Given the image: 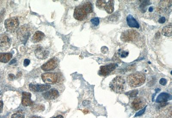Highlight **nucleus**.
<instances>
[{
	"label": "nucleus",
	"mask_w": 172,
	"mask_h": 118,
	"mask_svg": "<svg viewBox=\"0 0 172 118\" xmlns=\"http://www.w3.org/2000/svg\"><path fill=\"white\" fill-rule=\"evenodd\" d=\"M146 75L141 72L132 73L127 77V81L130 87L133 88L139 87L146 82Z\"/></svg>",
	"instance_id": "f257e3e1"
},
{
	"label": "nucleus",
	"mask_w": 172,
	"mask_h": 118,
	"mask_svg": "<svg viewBox=\"0 0 172 118\" xmlns=\"http://www.w3.org/2000/svg\"><path fill=\"white\" fill-rule=\"evenodd\" d=\"M109 87L116 93H123L126 89V81L123 76H118L110 83Z\"/></svg>",
	"instance_id": "f03ea898"
},
{
	"label": "nucleus",
	"mask_w": 172,
	"mask_h": 118,
	"mask_svg": "<svg viewBox=\"0 0 172 118\" xmlns=\"http://www.w3.org/2000/svg\"><path fill=\"white\" fill-rule=\"evenodd\" d=\"M139 34L135 30H128L121 34L120 39L124 42H134L138 39Z\"/></svg>",
	"instance_id": "7ed1b4c3"
},
{
	"label": "nucleus",
	"mask_w": 172,
	"mask_h": 118,
	"mask_svg": "<svg viewBox=\"0 0 172 118\" xmlns=\"http://www.w3.org/2000/svg\"><path fill=\"white\" fill-rule=\"evenodd\" d=\"M19 22L17 17H12L5 20L4 26L6 31L10 33H13L18 28Z\"/></svg>",
	"instance_id": "20e7f679"
},
{
	"label": "nucleus",
	"mask_w": 172,
	"mask_h": 118,
	"mask_svg": "<svg viewBox=\"0 0 172 118\" xmlns=\"http://www.w3.org/2000/svg\"><path fill=\"white\" fill-rule=\"evenodd\" d=\"M41 78L43 82L49 84H54L58 82V76L56 73H45L41 75Z\"/></svg>",
	"instance_id": "39448f33"
},
{
	"label": "nucleus",
	"mask_w": 172,
	"mask_h": 118,
	"mask_svg": "<svg viewBox=\"0 0 172 118\" xmlns=\"http://www.w3.org/2000/svg\"><path fill=\"white\" fill-rule=\"evenodd\" d=\"M118 66L117 64L114 63L102 66L100 67L98 74L101 76H107L113 71L116 69V67H118Z\"/></svg>",
	"instance_id": "423d86ee"
},
{
	"label": "nucleus",
	"mask_w": 172,
	"mask_h": 118,
	"mask_svg": "<svg viewBox=\"0 0 172 118\" xmlns=\"http://www.w3.org/2000/svg\"><path fill=\"white\" fill-rule=\"evenodd\" d=\"M30 31L29 29L26 25L22 26L17 31L18 37L19 40L23 43H26L30 35Z\"/></svg>",
	"instance_id": "0eeeda50"
},
{
	"label": "nucleus",
	"mask_w": 172,
	"mask_h": 118,
	"mask_svg": "<svg viewBox=\"0 0 172 118\" xmlns=\"http://www.w3.org/2000/svg\"><path fill=\"white\" fill-rule=\"evenodd\" d=\"M58 63V60L57 58H54L49 60L46 63L42 65L41 68L43 71H53L57 67Z\"/></svg>",
	"instance_id": "6e6552de"
},
{
	"label": "nucleus",
	"mask_w": 172,
	"mask_h": 118,
	"mask_svg": "<svg viewBox=\"0 0 172 118\" xmlns=\"http://www.w3.org/2000/svg\"><path fill=\"white\" fill-rule=\"evenodd\" d=\"M87 15V12L82 6H77L74 10V17L77 20H84L86 18Z\"/></svg>",
	"instance_id": "1a4fd4ad"
},
{
	"label": "nucleus",
	"mask_w": 172,
	"mask_h": 118,
	"mask_svg": "<svg viewBox=\"0 0 172 118\" xmlns=\"http://www.w3.org/2000/svg\"><path fill=\"white\" fill-rule=\"evenodd\" d=\"M146 100L143 98H136L131 103L132 108L135 110H138L143 108L146 105Z\"/></svg>",
	"instance_id": "9d476101"
},
{
	"label": "nucleus",
	"mask_w": 172,
	"mask_h": 118,
	"mask_svg": "<svg viewBox=\"0 0 172 118\" xmlns=\"http://www.w3.org/2000/svg\"><path fill=\"white\" fill-rule=\"evenodd\" d=\"M10 40L8 37L3 35L0 39V49L1 51H5L9 48L10 46Z\"/></svg>",
	"instance_id": "9b49d317"
},
{
	"label": "nucleus",
	"mask_w": 172,
	"mask_h": 118,
	"mask_svg": "<svg viewBox=\"0 0 172 118\" xmlns=\"http://www.w3.org/2000/svg\"><path fill=\"white\" fill-rule=\"evenodd\" d=\"M22 105L24 107H32L34 105V102L31 100V94L26 92L22 93Z\"/></svg>",
	"instance_id": "f8f14e48"
},
{
	"label": "nucleus",
	"mask_w": 172,
	"mask_h": 118,
	"mask_svg": "<svg viewBox=\"0 0 172 118\" xmlns=\"http://www.w3.org/2000/svg\"><path fill=\"white\" fill-rule=\"evenodd\" d=\"M43 97L46 100H52L56 99L59 96V93L57 90L51 89L42 94Z\"/></svg>",
	"instance_id": "ddd939ff"
},
{
	"label": "nucleus",
	"mask_w": 172,
	"mask_h": 118,
	"mask_svg": "<svg viewBox=\"0 0 172 118\" xmlns=\"http://www.w3.org/2000/svg\"><path fill=\"white\" fill-rule=\"evenodd\" d=\"M51 88V86L48 85H34L30 84L29 89L34 92H42L47 91Z\"/></svg>",
	"instance_id": "4468645a"
},
{
	"label": "nucleus",
	"mask_w": 172,
	"mask_h": 118,
	"mask_svg": "<svg viewBox=\"0 0 172 118\" xmlns=\"http://www.w3.org/2000/svg\"><path fill=\"white\" fill-rule=\"evenodd\" d=\"M35 53L36 57L38 59L41 60L47 58L49 53L48 51L44 49L42 47H39L37 49Z\"/></svg>",
	"instance_id": "2eb2a0df"
},
{
	"label": "nucleus",
	"mask_w": 172,
	"mask_h": 118,
	"mask_svg": "<svg viewBox=\"0 0 172 118\" xmlns=\"http://www.w3.org/2000/svg\"><path fill=\"white\" fill-rule=\"evenodd\" d=\"M127 25L130 27L137 28H139V25L138 22L131 14L128 15L127 17Z\"/></svg>",
	"instance_id": "dca6fc26"
},
{
	"label": "nucleus",
	"mask_w": 172,
	"mask_h": 118,
	"mask_svg": "<svg viewBox=\"0 0 172 118\" xmlns=\"http://www.w3.org/2000/svg\"><path fill=\"white\" fill-rule=\"evenodd\" d=\"M103 8L109 14L112 13L114 10V1L111 0L109 1L108 2H106Z\"/></svg>",
	"instance_id": "f3484780"
},
{
	"label": "nucleus",
	"mask_w": 172,
	"mask_h": 118,
	"mask_svg": "<svg viewBox=\"0 0 172 118\" xmlns=\"http://www.w3.org/2000/svg\"><path fill=\"white\" fill-rule=\"evenodd\" d=\"M45 35L43 32L40 31H37L32 38V41L34 43H37L42 40Z\"/></svg>",
	"instance_id": "a211bd4d"
},
{
	"label": "nucleus",
	"mask_w": 172,
	"mask_h": 118,
	"mask_svg": "<svg viewBox=\"0 0 172 118\" xmlns=\"http://www.w3.org/2000/svg\"><path fill=\"white\" fill-rule=\"evenodd\" d=\"M13 55L11 53H0V62L6 63L12 58Z\"/></svg>",
	"instance_id": "6ab92c4d"
},
{
	"label": "nucleus",
	"mask_w": 172,
	"mask_h": 118,
	"mask_svg": "<svg viewBox=\"0 0 172 118\" xmlns=\"http://www.w3.org/2000/svg\"><path fill=\"white\" fill-rule=\"evenodd\" d=\"M171 98V95L166 93H161L156 99L157 102L162 103L167 101Z\"/></svg>",
	"instance_id": "aec40b11"
},
{
	"label": "nucleus",
	"mask_w": 172,
	"mask_h": 118,
	"mask_svg": "<svg viewBox=\"0 0 172 118\" xmlns=\"http://www.w3.org/2000/svg\"><path fill=\"white\" fill-rule=\"evenodd\" d=\"M162 34L164 36L170 37L172 35V25H167L163 28Z\"/></svg>",
	"instance_id": "412c9836"
},
{
	"label": "nucleus",
	"mask_w": 172,
	"mask_h": 118,
	"mask_svg": "<svg viewBox=\"0 0 172 118\" xmlns=\"http://www.w3.org/2000/svg\"><path fill=\"white\" fill-rule=\"evenodd\" d=\"M86 11V12L88 13H91L93 12V8L92 4L89 2L85 3L82 5Z\"/></svg>",
	"instance_id": "4be33fe9"
},
{
	"label": "nucleus",
	"mask_w": 172,
	"mask_h": 118,
	"mask_svg": "<svg viewBox=\"0 0 172 118\" xmlns=\"http://www.w3.org/2000/svg\"><path fill=\"white\" fill-rule=\"evenodd\" d=\"M150 1H144L142 2L140 6V8L141 9V11L143 12H145L146 10V7L149 4H150Z\"/></svg>",
	"instance_id": "5701e85b"
},
{
	"label": "nucleus",
	"mask_w": 172,
	"mask_h": 118,
	"mask_svg": "<svg viewBox=\"0 0 172 118\" xmlns=\"http://www.w3.org/2000/svg\"><path fill=\"white\" fill-rule=\"evenodd\" d=\"M106 3L105 1H102V0H98L96 2V6L99 9L103 8L104 5Z\"/></svg>",
	"instance_id": "b1692460"
},
{
	"label": "nucleus",
	"mask_w": 172,
	"mask_h": 118,
	"mask_svg": "<svg viewBox=\"0 0 172 118\" xmlns=\"http://www.w3.org/2000/svg\"><path fill=\"white\" fill-rule=\"evenodd\" d=\"M138 93V90H133L128 92L126 93V94L129 96L130 98H134L137 96Z\"/></svg>",
	"instance_id": "393cba45"
},
{
	"label": "nucleus",
	"mask_w": 172,
	"mask_h": 118,
	"mask_svg": "<svg viewBox=\"0 0 172 118\" xmlns=\"http://www.w3.org/2000/svg\"><path fill=\"white\" fill-rule=\"evenodd\" d=\"M11 118H25V116L22 113L18 112L13 114Z\"/></svg>",
	"instance_id": "a878e982"
},
{
	"label": "nucleus",
	"mask_w": 172,
	"mask_h": 118,
	"mask_svg": "<svg viewBox=\"0 0 172 118\" xmlns=\"http://www.w3.org/2000/svg\"><path fill=\"white\" fill-rule=\"evenodd\" d=\"M91 22L93 26H97L100 23V19L97 17L93 18L91 20Z\"/></svg>",
	"instance_id": "bb28decb"
},
{
	"label": "nucleus",
	"mask_w": 172,
	"mask_h": 118,
	"mask_svg": "<svg viewBox=\"0 0 172 118\" xmlns=\"http://www.w3.org/2000/svg\"><path fill=\"white\" fill-rule=\"evenodd\" d=\"M34 110L36 111H44L45 109V107L44 105H38V106H36V107H34Z\"/></svg>",
	"instance_id": "cd10ccee"
},
{
	"label": "nucleus",
	"mask_w": 172,
	"mask_h": 118,
	"mask_svg": "<svg viewBox=\"0 0 172 118\" xmlns=\"http://www.w3.org/2000/svg\"><path fill=\"white\" fill-rule=\"evenodd\" d=\"M128 52H127V51H123L120 53V57L122 58H125L128 55Z\"/></svg>",
	"instance_id": "c85d7f7f"
},
{
	"label": "nucleus",
	"mask_w": 172,
	"mask_h": 118,
	"mask_svg": "<svg viewBox=\"0 0 172 118\" xmlns=\"http://www.w3.org/2000/svg\"><path fill=\"white\" fill-rule=\"evenodd\" d=\"M146 107H145V108H144L143 109H142L141 110H140V111L139 112H138L137 113H136V115H135V117H137V116H139L140 115H142V114H143L144 112H145V110H146Z\"/></svg>",
	"instance_id": "c756f323"
},
{
	"label": "nucleus",
	"mask_w": 172,
	"mask_h": 118,
	"mask_svg": "<svg viewBox=\"0 0 172 118\" xmlns=\"http://www.w3.org/2000/svg\"><path fill=\"white\" fill-rule=\"evenodd\" d=\"M166 79H164V78H162L160 80V84L162 85H166Z\"/></svg>",
	"instance_id": "7c9ffc66"
},
{
	"label": "nucleus",
	"mask_w": 172,
	"mask_h": 118,
	"mask_svg": "<svg viewBox=\"0 0 172 118\" xmlns=\"http://www.w3.org/2000/svg\"><path fill=\"white\" fill-rule=\"evenodd\" d=\"M30 62V60H29L28 59H26L24 61V66L25 67H27L29 65Z\"/></svg>",
	"instance_id": "2f4dec72"
},
{
	"label": "nucleus",
	"mask_w": 172,
	"mask_h": 118,
	"mask_svg": "<svg viewBox=\"0 0 172 118\" xmlns=\"http://www.w3.org/2000/svg\"><path fill=\"white\" fill-rule=\"evenodd\" d=\"M166 21V18L164 17H162L159 19L158 22L160 23H164Z\"/></svg>",
	"instance_id": "473e14b6"
},
{
	"label": "nucleus",
	"mask_w": 172,
	"mask_h": 118,
	"mask_svg": "<svg viewBox=\"0 0 172 118\" xmlns=\"http://www.w3.org/2000/svg\"><path fill=\"white\" fill-rule=\"evenodd\" d=\"M3 108V102L2 101H0V113L2 112Z\"/></svg>",
	"instance_id": "72a5a7b5"
},
{
	"label": "nucleus",
	"mask_w": 172,
	"mask_h": 118,
	"mask_svg": "<svg viewBox=\"0 0 172 118\" xmlns=\"http://www.w3.org/2000/svg\"><path fill=\"white\" fill-rule=\"evenodd\" d=\"M16 62H17V60H16L15 58H14V59H13V60H12V61L10 62L9 64L10 65H12V64L15 63Z\"/></svg>",
	"instance_id": "f704fd0d"
},
{
	"label": "nucleus",
	"mask_w": 172,
	"mask_h": 118,
	"mask_svg": "<svg viewBox=\"0 0 172 118\" xmlns=\"http://www.w3.org/2000/svg\"><path fill=\"white\" fill-rule=\"evenodd\" d=\"M9 77L10 79L13 80V79L15 78V76H14V75L13 74H9Z\"/></svg>",
	"instance_id": "c9c22d12"
},
{
	"label": "nucleus",
	"mask_w": 172,
	"mask_h": 118,
	"mask_svg": "<svg viewBox=\"0 0 172 118\" xmlns=\"http://www.w3.org/2000/svg\"><path fill=\"white\" fill-rule=\"evenodd\" d=\"M148 10H149V12H153V8H152V7H150V8H149V9H148Z\"/></svg>",
	"instance_id": "e433bc0d"
},
{
	"label": "nucleus",
	"mask_w": 172,
	"mask_h": 118,
	"mask_svg": "<svg viewBox=\"0 0 172 118\" xmlns=\"http://www.w3.org/2000/svg\"><path fill=\"white\" fill-rule=\"evenodd\" d=\"M56 118H64L62 116V115H58Z\"/></svg>",
	"instance_id": "4c0bfd02"
},
{
	"label": "nucleus",
	"mask_w": 172,
	"mask_h": 118,
	"mask_svg": "<svg viewBox=\"0 0 172 118\" xmlns=\"http://www.w3.org/2000/svg\"><path fill=\"white\" fill-rule=\"evenodd\" d=\"M30 118H41L40 117H38V116H33V117H31Z\"/></svg>",
	"instance_id": "58836bf2"
},
{
	"label": "nucleus",
	"mask_w": 172,
	"mask_h": 118,
	"mask_svg": "<svg viewBox=\"0 0 172 118\" xmlns=\"http://www.w3.org/2000/svg\"><path fill=\"white\" fill-rule=\"evenodd\" d=\"M56 118V117H53V118Z\"/></svg>",
	"instance_id": "ea45409f"
}]
</instances>
